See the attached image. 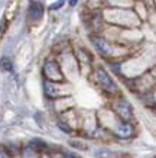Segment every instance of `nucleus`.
I'll list each match as a JSON object with an SVG mask.
<instances>
[{"mask_svg":"<svg viewBox=\"0 0 156 158\" xmlns=\"http://www.w3.org/2000/svg\"><path fill=\"white\" fill-rule=\"evenodd\" d=\"M97 80H98V83L101 84V87H103V90L109 91V93H114V91L117 90V86H116V83L113 81V78L110 77V74L104 68L98 67L97 68Z\"/></svg>","mask_w":156,"mask_h":158,"instance_id":"nucleus-1","label":"nucleus"},{"mask_svg":"<svg viewBox=\"0 0 156 158\" xmlns=\"http://www.w3.org/2000/svg\"><path fill=\"white\" fill-rule=\"evenodd\" d=\"M43 71L49 78H57V77H61V73H59V68H58L57 62L55 61H46L45 67H43Z\"/></svg>","mask_w":156,"mask_h":158,"instance_id":"nucleus-4","label":"nucleus"},{"mask_svg":"<svg viewBox=\"0 0 156 158\" xmlns=\"http://www.w3.org/2000/svg\"><path fill=\"white\" fill-rule=\"evenodd\" d=\"M0 68L6 73H12L13 71V62H12V60L7 57L0 58Z\"/></svg>","mask_w":156,"mask_h":158,"instance_id":"nucleus-6","label":"nucleus"},{"mask_svg":"<svg viewBox=\"0 0 156 158\" xmlns=\"http://www.w3.org/2000/svg\"><path fill=\"white\" fill-rule=\"evenodd\" d=\"M117 110H118V113L123 116V119H130L132 110H130V106H129L127 102H124V100L118 102L117 103Z\"/></svg>","mask_w":156,"mask_h":158,"instance_id":"nucleus-5","label":"nucleus"},{"mask_svg":"<svg viewBox=\"0 0 156 158\" xmlns=\"http://www.w3.org/2000/svg\"><path fill=\"white\" fill-rule=\"evenodd\" d=\"M132 132H133L132 126H130L129 123H126V122H124L123 125H120V128H118V134H120V136H130Z\"/></svg>","mask_w":156,"mask_h":158,"instance_id":"nucleus-7","label":"nucleus"},{"mask_svg":"<svg viewBox=\"0 0 156 158\" xmlns=\"http://www.w3.org/2000/svg\"><path fill=\"white\" fill-rule=\"evenodd\" d=\"M43 10L45 9H43L42 3H41V2H36V0H33V2H30V5H29L28 16L32 20H39L43 16Z\"/></svg>","mask_w":156,"mask_h":158,"instance_id":"nucleus-2","label":"nucleus"},{"mask_svg":"<svg viewBox=\"0 0 156 158\" xmlns=\"http://www.w3.org/2000/svg\"><path fill=\"white\" fill-rule=\"evenodd\" d=\"M70 145L74 147V148H77V149H85L87 148V147H84L82 142H78V141H70Z\"/></svg>","mask_w":156,"mask_h":158,"instance_id":"nucleus-10","label":"nucleus"},{"mask_svg":"<svg viewBox=\"0 0 156 158\" xmlns=\"http://www.w3.org/2000/svg\"><path fill=\"white\" fill-rule=\"evenodd\" d=\"M91 41H93V44H94L95 49L98 51L101 55H109L110 51H111V48H110V45L107 44V41L103 38H97V36H93L91 38Z\"/></svg>","mask_w":156,"mask_h":158,"instance_id":"nucleus-3","label":"nucleus"},{"mask_svg":"<svg viewBox=\"0 0 156 158\" xmlns=\"http://www.w3.org/2000/svg\"><path fill=\"white\" fill-rule=\"evenodd\" d=\"M64 3H65V0H58V2L52 3V5L49 6V9H51V10H58V9H61Z\"/></svg>","mask_w":156,"mask_h":158,"instance_id":"nucleus-9","label":"nucleus"},{"mask_svg":"<svg viewBox=\"0 0 156 158\" xmlns=\"http://www.w3.org/2000/svg\"><path fill=\"white\" fill-rule=\"evenodd\" d=\"M77 2H78V0H70V5H71V6H75Z\"/></svg>","mask_w":156,"mask_h":158,"instance_id":"nucleus-11","label":"nucleus"},{"mask_svg":"<svg viewBox=\"0 0 156 158\" xmlns=\"http://www.w3.org/2000/svg\"><path fill=\"white\" fill-rule=\"evenodd\" d=\"M57 125H58V128L61 131H64L65 134H71V128H70V125H66V123H64L62 120H58L57 122Z\"/></svg>","mask_w":156,"mask_h":158,"instance_id":"nucleus-8","label":"nucleus"}]
</instances>
